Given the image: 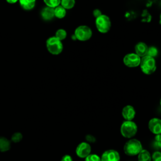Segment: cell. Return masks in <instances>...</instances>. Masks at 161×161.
Wrapping results in <instances>:
<instances>
[{
  "label": "cell",
  "instance_id": "cell-12",
  "mask_svg": "<svg viewBox=\"0 0 161 161\" xmlns=\"http://www.w3.org/2000/svg\"><path fill=\"white\" fill-rule=\"evenodd\" d=\"M41 16L45 21H49L54 17V8L46 6L41 11Z\"/></svg>",
  "mask_w": 161,
  "mask_h": 161
},
{
  "label": "cell",
  "instance_id": "cell-8",
  "mask_svg": "<svg viewBox=\"0 0 161 161\" xmlns=\"http://www.w3.org/2000/svg\"><path fill=\"white\" fill-rule=\"evenodd\" d=\"M141 58L135 53L126 54L123 58L124 64L128 67H136L140 65Z\"/></svg>",
  "mask_w": 161,
  "mask_h": 161
},
{
  "label": "cell",
  "instance_id": "cell-7",
  "mask_svg": "<svg viewBox=\"0 0 161 161\" xmlns=\"http://www.w3.org/2000/svg\"><path fill=\"white\" fill-rule=\"evenodd\" d=\"M91 150L92 148L90 143L86 142H82L77 146L75 153L79 158H85L91 153Z\"/></svg>",
  "mask_w": 161,
  "mask_h": 161
},
{
  "label": "cell",
  "instance_id": "cell-3",
  "mask_svg": "<svg viewBox=\"0 0 161 161\" xmlns=\"http://www.w3.org/2000/svg\"><path fill=\"white\" fill-rule=\"evenodd\" d=\"M142 71L147 75L152 74L156 70V62L153 57L145 55L141 58L140 65Z\"/></svg>",
  "mask_w": 161,
  "mask_h": 161
},
{
  "label": "cell",
  "instance_id": "cell-29",
  "mask_svg": "<svg viewBox=\"0 0 161 161\" xmlns=\"http://www.w3.org/2000/svg\"><path fill=\"white\" fill-rule=\"evenodd\" d=\"M6 1L9 4H14L18 1V0H6Z\"/></svg>",
  "mask_w": 161,
  "mask_h": 161
},
{
  "label": "cell",
  "instance_id": "cell-18",
  "mask_svg": "<svg viewBox=\"0 0 161 161\" xmlns=\"http://www.w3.org/2000/svg\"><path fill=\"white\" fill-rule=\"evenodd\" d=\"M60 4H61V6L65 9H70L74 6L75 4V0H60Z\"/></svg>",
  "mask_w": 161,
  "mask_h": 161
},
{
  "label": "cell",
  "instance_id": "cell-28",
  "mask_svg": "<svg viewBox=\"0 0 161 161\" xmlns=\"http://www.w3.org/2000/svg\"><path fill=\"white\" fill-rule=\"evenodd\" d=\"M102 14V13H101V11L99 10V9H94V11H93V15H94V16L96 18H97V17H99V16H101Z\"/></svg>",
  "mask_w": 161,
  "mask_h": 161
},
{
  "label": "cell",
  "instance_id": "cell-20",
  "mask_svg": "<svg viewBox=\"0 0 161 161\" xmlns=\"http://www.w3.org/2000/svg\"><path fill=\"white\" fill-rule=\"evenodd\" d=\"M44 3L48 7L55 8L60 4V0H43Z\"/></svg>",
  "mask_w": 161,
  "mask_h": 161
},
{
  "label": "cell",
  "instance_id": "cell-6",
  "mask_svg": "<svg viewBox=\"0 0 161 161\" xmlns=\"http://www.w3.org/2000/svg\"><path fill=\"white\" fill-rule=\"evenodd\" d=\"M92 35L91 29L86 25H80L78 26L74 31V35L78 40L87 41L89 40Z\"/></svg>",
  "mask_w": 161,
  "mask_h": 161
},
{
  "label": "cell",
  "instance_id": "cell-27",
  "mask_svg": "<svg viewBox=\"0 0 161 161\" xmlns=\"http://www.w3.org/2000/svg\"><path fill=\"white\" fill-rule=\"evenodd\" d=\"M60 161H73V159L71 155L69 154H65L62 157Z\"/></svg>",
  "mask_w": 161,
  "mask_h": 161
},
{
  "label": "cell",
  "instance_id": "cell-5",
  "mask_svg": "<svg viewBox=\"0 0 161 161\" xmlns=\"http://www.w3.org/2000/svg\"><path fill=\"white\" fill-rule=\"evenodd\" d=\"M96 26L97 30L102 33H106L109 31L111 26V23L109 18L105 14H101L96 18Z\"/></svg>",
  "mask_w": 161,
  "mask_h": 161
},
{
  "label": "cell",
  "instance_id": "cell-26",
  "mask_svg": "<svg viewBox=\"0 0 161 161\" xmlns=\"http://www.w3.org/2000/svg\"><path fill=\"white\" fill-rule=\"evenodd\" d=\"M85 138H86V142H87L89 143H94L96 142V140L95 136L92 135H90V134L87 135L86 136Z\"/></svg>",
  "mask_w": 161,
  "mask_h": 161
},
{
  "label": "cell",
  "instance_id": "cell-22",
  "mask_svg": "<svg viewBox=\"0 0 161 161\" xmlns=\"http://www.w3.org/2000/svg\"><path fill=\"white\" fill-rule=\"evenodd\" d=\"M23 138V135L19 132L14 133L11 136V141L14 143L19 142Z\"/></svg>",
  "mask_w": 161,
  "mask_h": 161
},
{
  "label": "cell",
  "instance_id": "cell-24",
  "mask_svg": "<svg viewBox=\"0 0 161 161\" xmlns=\"http://www.w3.org/2000/svg\"><path fill=\"white\" fill-rule=\"evenodd\" d=\"M153 161H161V152L160 151H155L151 155Z\"/></svg>",
  "mask_w": 161,
  "mask_h": 161
},
{
  "label": "cell",
  "instance_id": "cell-2",
  "mask_svg": "<svg viewBox=\"0 0 161 161\" xmlns=\"http://www.w3.org/2000/svg\"><path fill=\"white\" fill-rule=\"evenodd\" d=\"M138 126L136 123L133 121H124L120 126L121 135L126 138H131L137 133Z\"/></svg>",
  "mask_w": 161,
  "mask_h": 161
},
{
  "label": "cell",
  "instance_id": "cell-21",
  "mask_svg": "<svg viewBox=\"0 0 161 161\" xmlns=\"http://www.w3.org/2000/svg\"><path fill=\"white\" fill-rule=\"evenodd\" d=\"M158 54V50L156 47H148V50L147 53V55L150 56L152 57H155Z\"/></svg>",
  "mask_w": 161,
  "mask_h": 161
},
{
  "label": "cell",
  "instance_id": "cell-4",
  "mask_svg": "<svg viewBox=\"0 0 161 161\" xmlns=\"http://www.w3.org/2000/svg\"><path fill=\"white\" fill-rule=\"evenodd\" d=\"M48 51L53 55H58L63 50V44L55 36L48 38L46 42Z\"/></svg>",
  "mask_w": 161,
  "mask_h": 161
},
{
  "label": "cell",
  "instance_id": "cell-14",
  "mask_svg": "<svg viewBox=\"0 0 161 161\" xmlns=\"http://www.w3.org/2000/svg\"><path fill=\"white\" fill-rule=\"evenodd\" d=\"M21 7L25 10H31L35 6L36 0H18Z\"/></svg>",
  "mask_w": 161,
  "mask_h": 161
},
{
  "label": "cell",
  "instance_id": "cell-15",
  "mask_svg": "<svg viewBox=\"0 0 161 161\" xmlns=\"http://www.w3.org/2000/svg\"><path fill=\"white\" fill-rule=\"evenodd\" d=\"M11 148V142L10 141L4 137L0 136V152H5L8 151Z\"/></svg>",
  "mask_w": 161,
  "mask_h": 161
},
{
  "label": "cell",
  "instance_id": "cell-16",
  "mask_svg": "<svg viewBox=\"0 0 161 161\" xmlns=\"http://www.w3.org/2000/svg\"><path fill=\"white\" fill-rule=\"evenodd\" d=\"M151 154L147 150L142 149L138 154V161H151Z\"/></svg>",
  "mask_w": 161,
  "mask_h": 161
},
{
  "label": "cell",
  "instance_id": "cell-23",
  "mask_svg": "<svg viewBox=\"0 0 161 161\" xmlns=\"http://www.w3.org/2000/svg\"><path fill=\"white\" fill-rule=\"evenodd\" d=\"M85 161H101V157L94 153H90L85 158Z\"/></svg>",
  "mask_w": 161,
  "mask_h": 161
},
{
  "label": "cell",
  "instance_id": "cell-11",
  "mask_svg": "<svg viewBox=\"0 0 161 161\" xmlns=\"http://www.w3.org/2000/svg\"><path fill=\"white\" fill-rule=\"evenodd\" d=\"M136 111L135 108L131 105L125 106L121 111V114L123 118L126 121H132L135 118Z\"/></svg>",
  "mask_w": 161,
  "mask_h": 161
},
{
  "label": "cell",
  "instance_id": "cell-19",
  "mask_svg": "<svg viewBox=\"0 0 161 161\" xmlns=\"http://www.w3.org/2000/svg\"><path fill=\"white\" fill-rule=\"evenodd\" d=\"M55 36L58 38L59 40L62 41L67 37V31L64 29H58L56 33Z\"/></svg>",
  "mask_w": 161,
  "mask_h": 161
},
{
  "label": "cell",
  "instance_id": "cell-25",
  "mask_svg": "<svg viewBox=\"0 0 161 161\" xmlns=\"http://www.w3.org/2000/svg\"><path fill=\"white\" fill-rule=\"evenodd\" d=\"M154 144L157 148H160L161 147V136L160 134L155 135L154 138Z\"/></svg>",
  "mask_w": 161,
  "mask_h": 161
},
{
  "label": "cell",
  "instance_id": "cell-1",
  "mask_svg": "<svg viewBox=\"0 0 161 161\" xmlns=\"http://www.w3.org/2000/svg\"><path fill=\"white\" fill-rule=\"evenodd\" d=\"M143 149L142 144L140 140L136 138L128 140L124 145L123 151L128 156H135L138 155Z\"/></svg>",
  "mask_w": 161,
  "mask_h": 161
},
{
  "label": "cell",
  "instance_id": "cell-17",
  "mask_svg": "<svg viewBox=\"0 0 161 161\" xmlns=\"http://www.w3.org/2000/svg\"><path fill=\"white\" fill-rule=\"evenodd\" d=\"M66 15V9L64 8L61 5H58V6L54 8V16L58 19H62L65 17Z\"/></svg>",
  "mask_w": 161,
  "mask_h": 161
},
{
  "label": "cell",
  "instance_id": "cell-13",
  "mask_svg": "<svg viewBox=\"0 0 161 161\" xmlns=\"http://www.w3.org/2000/svg\"><path fill=\"white\" fill-rule=\"evenodd\" d=\"M135 53L140 57H142L147 55L148 46L144 42H138L135 47Z\"/></svg>",
  "mask_w": 161,
  "mask_h": 161
},
{
  "label": "cell",
  "instance_id": "cell-10",
  "mask_svg": "<svg viewBox=\"0 0 161 161\" xmlns=\"http://www.w3.org/2000/svg\"><path fill=\"white\" fill-rule=\"evenodd\" d=\"M149 130L155 135L161 133V120L158 118L150 119L148 123Z\"/></svg>",
  "mask_w": 161,
  "mask_h": 161
},
{
  "label": "cell",
  "instance_id": "cell-9",
  "mask_svg": "<svg viewBox=\"0 0 161 161\" xmlns=\"http://www.w3.org/2000/svg\"><path fill=\"white\" fill-rule=\"evenodd\" d=\"M120 155L118 151L113 149L105 150L101 156V161H119Z\"/></svg>",
  "mask_w": 161,
  "mask_h": 161
}]
</instances>
